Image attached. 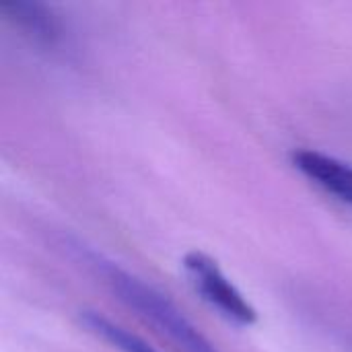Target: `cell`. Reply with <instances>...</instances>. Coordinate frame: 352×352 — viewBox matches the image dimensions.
Returning a JSON list of instances; mask_svg holds the SVG:
<instances>
[{
  "mask_svg": "<svg viewBox=\"0 0 352 352\" xmlns=\"http://www.w3.org/2000/svg\"><path fill=\"white\" fill-rule=\"evenodd\" d=\"M85 262L101 276V283L122 301L128 309H132L142 322L151 324L159 334H163L169 342H173L184 352H219V349L184 316V311L153 285L144 283L134 272L122 268L118 262L107 260L105 256L76 248Z\"/></svg>",
  "mask_w": 352,
  "mask_h": 352,
  "instance_id": "6da1fadb",
  "label": "cell"
},
{
  "mask_svg": "<svg viewBox=\"0 0 352 352\" xmlns=\"http://www.w3.org/2000/svg\"><path fill=\"white\" fill-rule=\"evenodd\" d=\"M0 12L29 41L43 47H56L62 43L64 37L62 23L50 6L39 2L16 0V2H2Z\"/></svg>",
  "mask_w": 352,
  "mask_h": 352,
  "instance_id": "277c9868",
  "label": "cell"
},
{
  "mask_svg": "<svg viewBox=\"0 0 352 352\" xmlns=\"http://www.w3.org/2000/svg\"><path fill=\"white\" fill-rule=\"evenodd\" d=\"M182 268L194 293L221 318L241 328L258 322V311L221 270L217 260L194 250L184 256Z\"/></svg>",
  "mask_w": 352,
  "mask_h": 352,
  "instance_id": "7a4b0ae2",
  "label": "cell"
},
{
  "mask_svg": "<svg viewBox=\"0 0 352 352\" xmlns=\"http://www.w3.org/2000/svg\"><path fill=\"white\" fill-rule=\"evenodd\" d=\"M291 161L293 167L322 192L352 206V163L311 148L295 151Z\"/></svg>",
  "mask_w": 352,
  "mask_h": 352,
  "instance_id": "3957f363",
  "label": "cell"
},
{
  "mask_svg": "<svg viewBox=\"0 0 352 352\" xmlns=\"http://www.w3.org/2000/svg\"><path fill=\"white\" fill-rule=\"evenodd\" d=\"M80 322L85 324V328L101 338L103 342H107L111 349H116L118 352H157L153 346H148L144 340H140L136 334L128 332L126 328L113 324L111 320L95 314V311H85L80 316Z\"/></svg>",
  "mask_w": 352,
  "mask_h": 352,
  "instance_id": "5b68a950",
  "label": "cell"
}]
</instances>
